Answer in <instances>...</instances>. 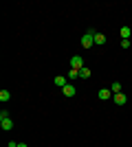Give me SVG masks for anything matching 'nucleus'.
Segmentation results:
<instances>
[{
  "mask_svg": "<svg viewBox=\"0 0 132 147\" xmlns=\"http://www.w3.org/2000/svg\"><path fill=\"white\" fill-rule=\"evenodd\" d=\"M0 127L5 129V132H11L13 129V121H11V117H9L7 112H0Z\"/></svg>",
  "mask_w": 132,
  "mask_h": 147,
  "instance_id": "1",
  "label": "nucleus"
},
{
  "mask_svg": "<svg viewBox=\"0 0 132 147\" xmlns=\"http://www.w3.org/2000/svg\"><path fill=\"white\" fill-rule=\"evenodd\" d=\"M93 44H95V31H86L82 35V46L84 49H90Z\"/></svg>",
  "mask_w": 132,
  "mask_h": 147,
  "instance_id": "2",
  "label": "nucleus"
},
{
  "mask_svg": "<svg viewBox=\"0 0 132 147\" xmlns=\"http://www.w3.org/2000/svg\"><path fill=\"white\" fill-rule=\"evenodd\" d=\"M70 68H75V70H82V68H84V59H82L79 55L70 57Z\"/></svg>",
  "mask_w": 132,
  "mask_h": 147,
  "instance_id": "3",
  "label": "nucleus"
},
{
  "mask_svg": "<svg viewBox=\"0 0 132 147\" xmlns=\"http://www.w3.org/2000/svg\"><path fill=\"white\" fill-rule=\"evenodd\" d=\"M112 99H114V103H117V105H126L128 103V94H123V92H117Z\"/></svg>",
  "mask_w": 132,
  "mask_h": 147,
  "instance_id": "4",
  "label": "nucleus"
},
{
  "mask_svg": "<svg viewBox=\"0 0 132 147\" xmlns=\"http://www.w3.org/2000/svg\"><path fill=\"white\" fill-rule=\"evenodd\" d=\"M62 92H64V97H75V86H73V84H66V86L62 88Z\"/></svg>",
  "mask_w": 132,
  "mask_h": 147,
  "instance_id": "5",
  "label": "nucleus"
},
{
  "mask_svg": "<svg viewBox=\"0 0 132 147\" xmlns=\"http://www.w3.org/2000/svg\"><path fill=\"white\" fill-rule=\"evenodd\" d=\"M97 97H99L101 101H108V99H110V97H114V94H110V90H108V88H101V90L97 92Z\"/></svg>",
  "mask_w": 132,
  "mask_h": 147,
  "instance_id": "6",
  "label": "nucleus"
},
{
  "mask_svg": "<svg viewBox=\"0 0 132 147\" xmlns=\"http://www.w3.org/2000/svg\"><path fill=\"white\" fill-rule=\"evenodd\" d=\"M53 84H55L57 88H64L66 84H68V77H55V79H53Z\"/></svg>",
  "mask_w": 132,
  "mask_h": 147,
  "instance_id": "7",
  "label": "nucleus"
},
{
  "mask_svg": "<svg viewBox=\"0 0 132 147\" xmlns=\"http://www.w3.org/2000/svg\"><path fill=\"white\" fill-rule=\"evenodd\" d=\"M95 44H97V46H104V44H106V35H104V33H95Z\"/></svg>",
  "mask_w": 132,
  "mask_h": 147,
  "instance_id": "8",
  "label": "nucleus"
},
{
  "mask_svg": "<svg viewBox=\"0 0 132 147\" xmlns=\"http://www.w3.org/2000/svg\"><path fill=\"white\" fill-rule=\"evenodd\" d=\"M121 40H130V26H121Z\"/></svg>",
  "mask_w": 132,
  "mask_h": 147,
  "instance_id": "9",
  "label": "nucleus"
},
{
  "mask_svg": "<svg viewBox=\"0 0 132 147\" xmlns=\"http://www.w3.org/2000/svg\"><path fill=\"white\" fill-rule=\"evenodd\" d=\"M9 99H11V92L9 90H0V101H2V103H7Z\"/></svg>",
  "mask_w": 132,
  "mask_h": 147,
  "instance_id": "10",
  "label": "nucleus"
},
{
  "mask_svg": "<svg viewBox=\"0 0 132 147\" xmlns=\"http://www.w3.org/2000/svg\"><path fill=\"white\" fill-rule=\"evenodd\" d=\"M79 77H82V79H88V77H90V68L84 66L82 70H79Z\"/></svg>",
  "mask_w": 132,
  "mask_h": 147,
  "instance_id": "11",
  "label": "nucleus"
},
{
  "mask_svg": "<svg viewBox=\"0 0 132 147\" xmlns=\"http://www.w3.org/2000/svg\"><path fill=\"white\" fill-rule=\"evenodd\" d=\"M66 77H68L70 81H73V79H77V77H79V70H75V68H70V70H68V75H66Z\"/></svg>",
  "mask_w": 132,
  "mask_h": 147,
  "instance_id": "12",
  "label": "nucleus"
},
{
  "mask_svg": "<svg viewBox=\"0 0 132 147\" xmlns=\"http://www.w3.org/2000/svg\"><path fill=\"white\" fill-rule=\"evenodd\" d=\"M110 90H112L114 94H117V92H121V84H119V81H114V84H112V88H110Z\"/></svg>",
  "mask_w": 132,
  "mask_h": 147,
  "instance_id": "13",
  "label": "nucleus"
},
{
  "mask_svg": "<svg viewBox=\"0 0 132 147\" xmlns=\"http://www.w3.org/2000/svg\"><path fill=\"white\" fill-rule=\"evenodd\" d=\"M121 49H130V40H121Z\"/></svg>",
  "mask_w": 132,
  "mask_h": 147,
  "instance_id": "14",
  "label": "nucleus"
},
{
  "mask_svg": "<svg viewBox=\"0 0 132 147\" xmlns=\"http://www.w3.org/2000/svg\"><path fill=\"white\" fill-rule=\"evenodd\" d=\"M18 147H26V143H18Z\"/></svg>",
  "mask_w": 132,
  "mask_h": 147,
  "instance_id": "15",
  "label": "nucleus"
}]
</instances>
